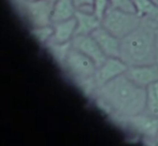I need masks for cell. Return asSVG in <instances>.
<instances>
[{
    "label": "cell",
    "instance_id": "obj_1",
    "mask_svg": "<svg viewBox=\"0 0 158 146\" xmlns=\"http://www.w3.org/2000/svg\"><path fill=\"white\" fill-rule=\"evenodd\" d=\"M110 117H129L145 110L146 88L133 83L126 73L97 88L92 95Z\"/></svg>",
    "mask_w": 158,
    "mask_h": 146
},
{
    "label": "cell",
    "instance_id": "obj_2",
    "mask_svg": "<svg viewBox=\"0 0 158 146\" xmlns=\"http://www.w3.org/2000/svg\"><path fill=\"white\" fill-rule=\"evenodd\" d=\"M157 23L142 19L133 31L121 39L119 58L130 66L156 63Z\"/></svg>",
    "mask_w": 158,
    "mask_h": 146
},
{
    "label": "cell",
    "instance_id": "obj_3",
    "mask_svg": "<svg viewBox=\"0 0 158 146\" xmlns=\"http://www.w3.org/2000/svg\"><path fill=\"white\" fill-rule=\"evenodd\" d=\"M61 68L86 95L92 96L94 94L96 90L95 75L98 67L89 57L71 47Z\"/></svg>",
    "mask_w": 158,
    "mask_h": 146
},
{
    "label": "cell",
    "instance_id": "obj_4",
    "mask_svg": "<svg viewBox=\"0 0 158 146\" xmlns=\"http://www.w3.org/2000/svg\"><path fill=\"white\" fill-rule=\"evenodd\" d=\"M102 26L118 39H123L142 23L137 13L109 6L101 19Z\"/></svg>",
    "mask_w": 158,
    "mask_h": 146
},
{
    "label": "cell",
    "instance_id": "obj_5",
    "mask_svg": "<svg viewBox=\"0 0 158 146\" xmlns=\"http://www.w3.org/2000/svg\"><path fill=\"white\" fill-rule=\"evenodd\" d=\"M19 13L30 25V28L52 24L54 0H12Z\"/></svg>",
    "mask_w": 158,
    "mask_h": 146
},
{
    "label": "cell",
    "instance_id": "obj_6",
    "mask_svg": "<svg viewBox=\"0 0 158 146\" xmlns=\"http://www.w3.org/2000/svg\"><path fill=\"white\" fill-rule=\"evenodd\" d=\"M112 119L119 126H123L135 134H139L144 140L155 143L158 133V117L143 112L129 117H112Z\"/></svg>",
    "mask_w": 158,
    "mask_h": 146
},
{
    "label": "cell",
    "instance_id": "obj_7",
    "mask_svg": "<svg viewBox=\"0 0 158 146\" xmlns=\"http://www.w3.org/2000/svg\"><path fill=\"white\" fill-rule=\"evenodd\" d=\"M128 65L119 57H108L101 66H99L95 75L96 89L109 83L117 76L126 73Z\"/></svg>",
    "mask_w": 158,
    "mask_h": 146
},
{
    "label": "cell",
    "instance_id": "obj_8",
    "mask_svg": "<svg viewBox=\"0 0 158 146\" xmlns=\"http://www.w3.org/2000/svg\"><path fill=\"white\" fill-rule=\"evenodd\" d=\"M71 45L73 48L80 51L89 57L97 65V67L101 66L108 58L106 55L102 52L100 46L96 42V40L92 37V34H77L71 41Z\"/></svg>",
    "mask_w": 158,
    "mask_h": 146
},
{
    "label": "cell",
    "instance_id": "obj_9",
    "mask_svg": "<svg viewBox=\"0 0 158 146\" xmlns=\"http://www.w3.org/2000/svg\"><path fill=\"white\" fill-rule=\"evenodd\" d=\"M126 75L137 85L146 88L158 82V63L130 66L126 71Z\"/></svg>",
    "mask_w": 158,
    "mask_h": 146
},
{
    "label": "cell",
    "instance_id": "obj_10",
    "mask_svg": "<svg viewBox=\"0 0 158 146\" xmlns=\"http://www.w3.org/2000/svg\"><path fill=\"white\" fill-rule=\"evenodd\" d=\"M92 37L96 40L98 45L106 57H119L121 53V39L115 37L108 29L100 26L92 32Z\"/></svg>",
    "mask_w": 158,
    "mask_h": 146
},
{
    "label": "cell",
    "instance_id": "obj_11",
    "mask_svg": "<svg viewBox=\"0 0 158 146\" xmlns=\"http://www.w3.org/2000/svg\"><path fill=\"white\" fill-rule=\"evenodd\" d=\"M74 17L77 21L75 36H77V34H92L94 30L102 25L101 18L97 16L93 11L77 10Z\"/></svg>",
    "mask_w": 158,
    "mask_h": 146
},
{
    "label": "cell",
    "instance_id": "obj_12",
    "mask_svg": "<svg viewBox=\"0 0 158 146\" xmlns=\"http://www.w3.org/2000/svg\"><path fill=\"white\" fill-rule=\"evenodd\" d=\"M53 28H54V34L51 41L56 43H69L72 41L77 31L75 17L58 23H53Z\"/></svg>",
    "mask_w": 158,
    "mask_h": 146
},
{
    "label": "cell",
    "instance_id": "obj_13",
    "mask_svg": "<svg viewBox=\"0 0 158 146\" xmlns=\"http://www.w3.org/2000/svg\"><path fill=\"white\" fill-rule=\"evenodd\" d=\"M77 8L72 0H54L52 9V24L74 17Z\"/></svg>",
    "mask_w": 158,
    "mask_h": 146
},
{
    "label": "cell",
    "instance_id": "obj_14",
    "mask_svg": "<svg viewBox=\"0 0 158 146\" xmlns=\"http://www.w3.org/2000/svg\"><path fill=\"white\" fill-rule=\"evenodd\" d=\"M135 11L142 19L158 24V4L154 0H133Z\"/></svg>",
    "mask_w": 158,
    "mask_h": 146
},
{
    "label": "cell",
    "instance_id": "obj_15",
    "mask_svg": "<svg viewBox=\"0 0 158 146\" xmlns=\"http://www.w3.org/2000/svg\"><path fill=\"white\" fill-rule=\"evenodd\" d=\"M45 47L48 48V53L53 57V59L59 65V67H63L72 45H71V42H69V43H56V42L50 41L45 45Z\"/></svg>",
    "mask_w": 158,
    "mask_h": 146
},
{
    "label": "cell",
    "instance_id": "obj_16",
    "mask_svg": "<svg viewBox=\"0 0 158 146\" xmlns=\"http://www.w3.org/2000/svg\"><path fill=\"white\" fill-rule=\"evenodd\" d=\"M144 113L158 117V82L146 87V102Z\"/></svg>",
    "mask_w": 158,
    "mask_h": 146
},
{
    "label": "cell",
    "instance_id": "obj_17",
    "mask_svg": "<svg viewBox=\"0 0 158 146\" xmlns=\"http://www.w3.org/2000/svg\"><path fill=\"white\" fill-rule=\"evenodd\" d=\"M30 32H31V36L35 38V41L39 42L41 45L45 46L53 39L54 28H53V24H50V25L30 28Z\"/></svg>",
    "mask_w": 158,
    "mask_h": 146
},
{
    "label": "cell",
    "instance_id": "obj_18",
    "mask_svg": "<svg viewBox=\"0 0 158 146\" xmlns=\"http://www.w3.org/2000/svg\"><path fill=\"white\" fill-rule=\"evenodd\" d=\"M112 8L119 9V10L127 11V12L135 13L133 0H110V6Z\"/></svg>",
    "mask_w": 158,
    "mask_h": 146
},
{
    "label": "cell",
    "instance_id": "obj_19",
    "mask_svg": "<svg viewBox=\"0 0 158 146\" xmlns=\"http://www.w3.org/2000/svg\"><path fill=\"white\" fill-rule=\"evenodd\" d=\"M109 6H110V0H95L94 13L102 19Z\"/></svg>",
    "mask_w": 158,
    "mask_h": 146
},
{
    "label": "cell",
    "instance_id": "obj_20",
    "mask_svg": "<svg viewBox=\"0 0 158 146\" xmlns=\"http://www.w3.org/2000/svg\"><path fill=\"white\" fill-rule=\"evenodd\" d=\"M77 10L93 11L94 12L95 0H72Z\"/></svg>",
    "mask_w": 158,
    "mask_h": 146
},
{
    "label": "cell",
    "instance_id": "obj_21",
    "mask_svg": "<svg viewBox=\"0 0 158 146\" xmlns=\"http://www.w3.org/2000/svg\"><path fill=\"white\" fill-rule=\"evenodd\" d=\"M156 63H158V24L156 27Z\"/></svg>",
    "mask_w": 158,
    "mask_h": 146
},
{
    "label": "cell",
    "instance_id": "obj_22",
    "mask_svg": "<svg viewBox=\"0 0 158 146\" xmlns=\"http://www.w3.org/2000/svg\"><path fill=\"white\" fill-rule=\"evenodd\" d=\"M155 144L158 145V133H157V136H156V139H155Z\"/></svg>",
    "mask_w": 158,
    "mask_h": 146
},
{
    "label": "cell",
    "instance_id": "obj_23",
    "mask_svg": "<svg viewBox=\"0 0 158 146\" xmlns=\"http://www.w3.org/2000/svg\"><path fill=\"white\" fill-rule=\"evenodd\" d=\"M154 1H155V2H156V3L158 4V0H154Z\"/></svg>",
    "mask_w": 158,
    "mask_h": 146
},
{
    "label": "cell",
    "instance_id": "obj_24",
    "mask_svg": "<svg viewBox=\"0 0 158 146\" xmlns=\"http://www.w3.org/2000/svg\"><path fill=\"white\" fill-rule=\"evenodd\" d=\"M27 1H33V0H27Z\"/></svg>",
    "mask_w": 158,
    "mask_h": 146
}]
</instances>
